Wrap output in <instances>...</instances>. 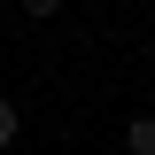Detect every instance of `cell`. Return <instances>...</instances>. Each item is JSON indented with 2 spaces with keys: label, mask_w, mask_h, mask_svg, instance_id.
<instances>
[{
  "label": "cell",
  "mask_w": 155,
  "mask_h": 155,
  "mask_svg": "<svg viewBox=\"0 0 155 155\" xmlns=\"http://www.w3.org/2000/svg\"><path fill=\"white\" fill-rule=\"evenodd\" d=\"M16 132H23V109H16V101H0V147H16Z\"/></svg>",
  "instance_id": "2"
},
{
  "label": "cell",
  "mask_w": 155,
  "mask_h": 155,
  "mask_svg": "<svg viewBox=\"0 0 155 155\" xmlns=\"http://www.w3.org/2000/svg\"><path fill=\"white\" fill-rule=\"evenodd\" d=\"M23 16H39V23H47V16H62V0H23Z\"/></svg>",
  "instance_id": "3"
},
{
  "label": "cell",
  "mask_w": 155,
  "mask_h": 155,
  "mask_svg": "<svg viewBox=\"0 0 155 155\" xmlns=\"http://www.w3.org/2000/svg\"><path fill=\"white\" fill-rule=\"evenodd\" d=\"M124 147H132V155H155V109H140L132 124H124Z\"/></svg>",
  "instance_id": "1"
}]
</instances>
